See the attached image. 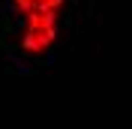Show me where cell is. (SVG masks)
Masks as SVG:
<instances>
[{
	"label": "cell",
	"instance_id": "obj_1",
	"mask_svg": "<svg viewBox=\"0 0 132 129\" xmlns=\"http://www.w3.org/2000/svg\"><path fill=\"white\" fill-rule=\"evenodd\" d=\"M69 0H9L18 18V51L24 57H45L63 33V12Z\"/></svg>",
	"mask_w": 132,
	"mask_h": 129
}]
</instances>
